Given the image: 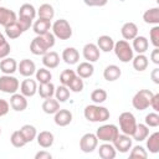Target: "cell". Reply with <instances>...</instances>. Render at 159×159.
I'll list each match as a JSON object with an SVG mask.
<instances>
[{
	"label": "cell",
	"instance_id": "cell-17",
	"mask_svg": "<svg viewBox=\"0 0 159 159\" xmlns=\"http://www.w3.org/2000/svg\"><path fill=\"white\" fill-rule=\"evenodd\" d=\"M0 71L4 75H12L17 71V62L15 58L5 57L0 61Z\"/></svg>",
	"mask_w": 159,
	"mask_h": 159
},
{
	"label": "cell",
	"instance_id": "cell-12",
	"mask_svg": "<svg viewBox=\"0 0 159 159\" xmlns=\"http://www.w3.org/2000/svg\"><path fill=\"white\" fill-rule=\"evenodd\" d=\"M10 107L16 112H22L27 108V97L21 93H12L10 97Z\"/></svg>",
	"mask_w": 159,
	"mask_h": 159
},
{
	"label": "cell",
	"instance_id": "cell-11",
	"mask_svg": "<svg viewBox=\"0 0 159 159\" xmlns=\"http://www.w3.org/2000/svg\"><path fill=\"white\" fill-rule=\"evenodd\" d=\"M82 55H83V57H84L86 61L93 63V62H96V61L99 60L101 51H99V48H98V46H97L96 43H91V42H89V43H86V45L83 46V48H82Z\"/></svg>",
	"mask_w": 159,
	"mask_h": 159
},
{
	"label": "cell",
	"instance_id": "cell-4",
	"mask_svg": "<svg viewBox=\"0 0 159 159\" xmlns=\"http://www.w3.org/2000/svg\"><path fill=\"white\" fill-rule=\"evenodd\" d=\"M119 122V129L123 134L130 135L133 134L135 127H137V119L132 112H122L118 117Z\"/></svg>",
	"mask_w": 159,
	"mask_h": 159
},
{
	"label": "cell",
	"instance_id": "cell-34",
	"mask_svg": "<svg viewBox=\"0 0 159 159\" xmlns=\"http://www.w3.org/2000/svg\"><path fill=\"white\" fill-rule=\"evenodd\" d=\"M37 16L40 19H45V20H52L55 16V9L52 5L50 4H42L40 5V7L37 9Z\"/></svg>",
	"mask_w": 159,
	"mask_h": 159
},
{
	"label": "cell",
	"instance_id": "cell-7",
	"mask_svg": "<svg viewBox=\"0 0 159 159\" xmlns=\"http://www.w3.org/2000/svg\"><path fill=\"white\" fill-rule=\"evenodd\" d=\"M118 134H119V128L116 124H103L96 132L98 140L108 142V143H112Z\"/></svg>",
	"mask_w": 159,
	"mask_h": 159
},
{
	"label": "cell",
	"instance_id": "cell-58",
	"mask_svg": "<svg viewBox=\"0 0 159 159\" xmlns=\"http://www.w3.org/2000/svg\"><path fill=\"white\" fill-rule=\"evenodd\" d=\"M0 1H1V0H0Z\"/></svg>",
	"mask_w": 159,
	"mask_h": 159
},
{
	"label": "cell",
	"instance_id": "cell-41",
	"mask_svg": "<svg viewBox=\"0 0 159 159\" xmlns=\"http://www.w3.org/2000/svg\"><path fill=\"white\" fill-rule=\"evenodd\" d=\"M68 89L75 92V93H78V92H82L83 91V87H84V83H83V78H81L80 76L76 75V77L67 84Z\"/></svg>",
	"mask_w": 159,
	"mask_h": 159
},
{
	"label": "cell",
	"instance_id": "cell-13",
	"mask_svg": "<svg viewBox=\"0 0 159 159\" xmlns=\"http://www.w3.org/2000/svg\"><path fill=\"white\" fill-rule=\"evenodd\" d=\"M17 71L24 77H31L36 72V65L32 60L24 58L20 61V63H17Z\"/></svg>",
	"mask_w": 159,
	"mask_h": 159
},
{
	"label": "cell",
	"instance_id": "cell-25",
	"mask_svg": "<svg viewBox=\"0 0 159 159\" xmlns=\"http://www.w3.org/2000/svg\"><path fill=\"white\" fill-rule=\"evenodd\" d=\"M16 20H17V16L12 10L4 7V6H0V25H2L5 27Z\"/></svg>",
	"mask_w": 159,
	"mask_h": 159
},
{
	"label": "cell",
	"instance_id": "cell-23",
	"mask_svg": "<svg viewBox=\"0 0 159 159\" xmlns=\"http://www.w3.org/2000/svg\"><path fill=\"white\" fill-rule=\"evenodd\" d=\"M37 15V10L35 9V6L32 4H22L20 6V10H19V17H22V19H26V20H31L34 21L35 17Z\"/></svg>",
	"mask_w": 159,
	"mask_h": 159
},
{
	"label": "cell",
	"instance_id": "cell-54",
	"mask_svg": "<svg viewBox=\"0 0 159 159\" xmlns=\"http://www.w3.org/2000/svg\"><path fill=\"white\" fill-rule=\"evenodd\" d=\"M150 77L155 84H159V68H154L150 73Z\"/></svg>",
	"mask_w": 159,
	"mask_h": 159
},
{
	"label": "cell",
	"instance_id": "cell-50",
	"mask_svg": "<svg viewBox=\"0 0 159 159\" xmlns=\"http://www.w3.org/2000/svg\"><path fill=\"white\" fill-rule=\"evenodd\" d=\"M16 21L19 22V25L21 26V29H22L24 32L27 31V30L32 26V21H31V20H26V19H22V17H17Z\"/></svg>",
	"mask_w": 159,
	"mask_h": 159
},
{
	"label": "cell",
	"instance_id": "cell-18",
	"mask_svg": "<svg viewBox=\"0 0 159 159\" xmlns=\"http://www.w3.org/2000/svg\"><path fill=\"white\" fill-rule=\"evenodd\" d=\"M36 139H37V144H39L41 148H45V149L52 147V144H53V142H55L53 134H52L51 132H48V130H42V132H40V133L36 135Z\"/></svg>",
	"mask_w": 159,
	"mask_h": 159
},
{
	"label": "cell",
	"instance_id": "cell-8",
	"mask_svg": "<svg viewBox=\"0 0 159 159\" xmlns=\"http://www.w3.org/2000/svg\"><path fill=\"white\" fill-rule=\"evenodd\" d=\"M20 88V82L12 75H4L0 77V91L4 93L12 94Z\"/></svg>",
	"mask_w": 159,
	"mask_h": 159
},
{
	"label": "cell",
	"instance_id": "cell-55",
	"mask_svg": "<svg viewBox=\"0 0 159 159\" xmlns=\"http://www.w3.org/2000/svg\"><path fill=\"white\" fill-rule=\"evenodd\" d=\"M4 39H5V37H4V35L0 32V41H1V40H4Z\"/></svg>",
	"mask_w": 159,
	"mask_h": 159
},
{
	"label": "cell",
	"instance_id": "cell-6",
	"mask_svg": "<svg viewBox=\"0 0 159 159\" xmlns=\"http://www.w3.org/2000/svg\"><path fill=\"white\" fill-rule=\"evenodd\" d=\"M153 92L150 89H140L132 98V106L138 111H144L150 106V99L153 97Z\"/></svg>",
	"mask_w": 159,
	"mask_h": 159
},
{
	"label": "cell",
	"instance_id": "cell-1",
	"mask_svg": "<svg viewBox=\"0 0 159 159\" xmlns=\"http://www.w3.org/2000/svg\"><path fill=\"white\" fill-rule=\"evenodd\" d=\"M55 35L51 32L37 35L30 43V51L36 56H43L47 51H50L55 46Z\"/></svg>",
	"mask_w": 159,
	"mask_h": 159
},
{
	"label": "cell",
	"instance_id": "cell-20",
	"mask_svg": "<svg viewBox=\"0 0 159 159\" xmlns=\"http://www.w3.org/2000/svg\"><path fill=\"white\" fill-rule=\"evenodd\" d=\"M120 34L124 40H133L135 36H138V26L134 22L128 21V22L123 24V26L120 29Z\"/></svg>",
	"mask_w": 159,
	"mask_h": 159
},
{
	"label": "cell",
	"instance_id": "cell-2",
	"mask_svg": "<svg viewBox=\"0 0 159 159\" xmlns=\"http://www.w3.org/2000/svg\"><path fill=\"white\" fill-rule=\"evenodd\" d=\"M83 116L88 122H106L107 119H109L111 113L106 107H102L99 104H88L84 107L83 109Z\"/></svg>",
	"mask_w": 159,
	"mask_h": 159
},
{
	"label": "cell",
	"instance_id": "cell-51",
	"mask_svg": "<svg viewBox=\"0 0 159 159\" xmlns=\"http://www.w3.org/2000/svg\"><path fill=\"white\" fill-rule=\"evenodd\" d=\"M149 107H152L154 109V112H159V93H154L153 94Z\"/></svg>",
	"mask_w": 159,
	"mask_h": 159
},
{
	"label": "cell",
	"instance_id": "cell-27",
	"mask_svg": "<svg viewBox=\"0 0 159 159\" xmlns=\"http://www.w3.org/2000/svg\"><path fill=\"white\" fill-rule=\"evenodd\" d=\"M97 46L99 48V51H103V52H109V51H113V47H114V40L108 36V35H102L97 39Z\"/></svg>",
	"mask_w": 159,
	"mask_h": 159
},
{
	"label": "cell",
	"instance_id": "cell-33",
	"mask_svg": "<svg viewBox=\"0 0 159 159\" xmlns=\"http://www.w3.org/2000/svg\"><path fill=\"white\" fill-rule=\"evenodd\" d=\"M22 34H24V31H22V29L17 21H14V22L9 24L7 26H5V35L9 39H17Z\"/></svg>",
	"mask_w": 159,
	"mask_h": 159
},
{
	"label": "cell",
	"instance_id": "cell-14",
	"mask_svg": "<svg viewBox=\"0 0 159 159\" xmlns=\"http://www.w3.org/2000/svg\"><path fill=\"white\" fill-rule=\"evenodd\" d=\"M37 92V83L35 80H31L30 77H26L20 84V93L25 97H32Z\"/></svg>",
	"mask_w": 159,
	"mask_h": 159
},
{
	"label": "cell",
	"instance_id": "cell-10",
	"mask_svg": "<svg viewBox=\"0 0 159 159\" xmlns=\"http://www.w3.org/2000/svg\"><path fill=\"white\" fill-rule=\"evenodd\" d=\"M132 143H133V139L130 138V135H127V134H123V133L118 134L116 137V139L112 142L116 150L119 152V153H128L132 148Z\"/></svg>",
	"mask_w": 159,
	"mask_h": 159
},
{
	"label": "cell",
	"instance_id": "cell-45",
	"mask_svg": "<svg viewBox=\"0 0 159 159\" xmlns=\"http://www.w3.org/2000/svg\"><path fill=\"white\" fill-rule=\"evenodd\" d=\"M144 124H147L148 127H152V128H157L159 125V114L157 112H152V113H148L145 116V119H144Z\"/></svg>",
	"mask_w": 159,
	"mask_h": 159
},
{
	"label": "cell",
	"instance_id": "cell-22",
	"mask_svg": "<svg viewBox=\"0 0 159 159\" xmlns=\"http://www.w3.org/2000/svg\"><path fill=\"white\" fill-rule=\"evenodd\" d=\"M62 60L67 65H76L80 61V52L75 47H66L62 51Z\"/></svg>",
	"mask_w": 159,
	"mask_h": 159
},
{
	"label": "cell",
	"instance_id": "cell-52",
	"mask_svg": "<svg viewBox=\"0 0 159 159\" xmlns=\"http://www.w3.org/2000/svg\"><path fill=\"white\" fill-rule=\"evenodd\" d=\"M52 154L47 150H40L35 154V159H51Z\"/></svg>",
	"mask_w": 159,
	"mask_h": 159
},
{
	"label": "cell",
	"instance_id": "cell-49",
	"mask_svg": "<svg viewBox=\"0 0 159 159\" xmlns=\"http://www.w3.org/2000/svg\"><path fill=\"white\" fill-rule=\"evenodd\" d=\"M10 111V103L5 99H1L0 98V117H4L9 113Z\"/></svg>",
	"mask_w": 159,
	"mask_h": 159
},
{
	"label": "cell",
	"instance_id": "cell-47",
	"mask_svg": "<svg viewBox=\"0 0 159 159\" xmlns=\"http://www.w3.org/2000/svg\"><path fill=\"white\" fill-rule=\"evenodd\" d=\"M10 51H11V47H10V43L4 39V40H1L0 41V60H2V58H5V57H7L9 56V53H10Z\"/></svg>",
	"mask_w": 159,
	"mask_h": 159
},
{
	"label": "cell",
	"instance_id": "cell-42",
	"mask_svg": "<svg viewBox=\"0 0 159 159\" xmlns=\"http://www.w3.org/2000/svg\"><path fill=\"white\" fill-rule=\"evenodd\" d=\"M10 142H11V144H12L15 148H22V147H25V145L27 144L26 140L24 139V137H22V134H21L20 130L12 132V134H11V137H10Z\"/></svg>",
	"mask_w": 159,
	"mask_h": 159
},
{
	"label": "cell",
	"instance_id": "cell-53",
	"mask_svg": "<svg viewBox=\"0 0 159 159\" xmlns=\"http://www.w3.org/2000/svg\"><path fill=\"white\" fill-rule=\"evenodd\" d=\"M150 60L153 61V63L159 65V48H158V47H154V50L152 51V53H150Z\"/></svg>",
	"mask_w": 159,
	"mask_h": 159
},
{
	"label": "cell",
	"instance_id": "cell-36",
	"mask_svg": "<svg viewBox=\"0 0 159 159\" xmlns=\"http://www.w3.org/2000/svg\"><path fill=\"white\" fill-rule=\"evenodd\" d=\"M147 148L153 154L159 153V132H154L147 137Z\"/></svg>",
	"mask_w": 159,
	"mask_h": 159
},
{
	"label": "cell",
	"instance_id": "cell-16",
	"mask_svg": "<svg viewBox=\"0 0 159 159\" xmlns=\"http://www.w3.org/2000/svg\"><path fill=\"white\" fill-rule=\"evenodd\" d=\"M42 63L46 68H56L60 65V56L56 51H47L42 56Z\"/></svg>",
	"mask_w": 159,
	"mask_h": 159
},
{
	"label": "cell",
	"instance_id": "cell-32",
	"mask_svg": "<svg viewBox=\"0 0 159 159\" xmlns=\"http://www.w3.org/2000/svg\"><path fill=\"white\" fill-rule=\"evenodd\" d=\"M60 109V102L56 98H46L42 103V111L46 114H55Z\"/></svg>",
	"mask_w": 159,
	"mask_h": 159
},
{
	"label": "cell",
	"instance_id": "cell-57",
	"mask_svg": "<svg viewBox=\"0 0 159 159\" xmlns=\"http://www.w3.org/2000/svg\"><path fill=\"white\" fill-rule=\"evenodd\" d=\"M119 1H125V0H119Z\"/></svg>",
	"mask_w": 159,
	"mask_h": 159
},
{
	"label": "cell",
	"instance_id": "cell-37",
	"mask_svg": "<svg viewBox=\"0 0 159 159\" xmlns=\"http://www.w3.org/2000/svg\"><path fill=\"white\" fill-rule=\"evenodd\" d=\"M37 92H39L41 98H43V99L50 98V97H52L55 94V86L51 82L40 83V87H37Z\"/></svg>",
	"mask_w": 159,
	"mask_h": 159
},
{
	"label": "cell",
	"instance_id": "cell-9",
	"mask_svg": "<svg viewBox=\"0 0 159 159\" xmlns=\"http://www.w3.org/2000/svg\"><path fill=\"white\" fill-rule=\"evenodd\" d=\"M98 147V138L93 133H86L80 139V149L83 153H92Z\"/></svg>",
	"mask_w": 159,
	"mask_h": 159
},
{
	"label": "cell",
	"instance_id": "cell-3",
	"mask_svg": "<svg viewBox=\"0 0 159 159\" xmlns=\"http://www.w3.org/2000/svg\"><path fill=\"white\" fill-rule=\"evenodd\" d=\"M113 51H114L117 58L123 63L132 61V58L134 56V51L127 40H119V41L114 42Z\"/></svg>",
	"mask_w": 159,
	"mask_h": 159
},
{
	"label": "cell",
	"instance_id": "cell-15",
	"mask_svg": "<svg viewBox=\"0 0 159 159\" xmlns=\"http://www.w3.org/2000/svg\"><path fill=\"white\" fill-rule=\"evenodd\" d=\"M53 120H55L56 125H58V127H66V125H68L72 122V113L68 109H61L60 108L55 113Z\"/></svg>",
	"mask_w": 159,
	"mask_h": 159
},
{
	"label": "cell",
	"instance_id": "cell-29",
	"mask_svg": "<svg viewBox=\"0 0 159 159\" xmlns=\"http://www.w3.org/2000/svg\"><path fill=\"white\" fill-rule=\"evenodd\" d=\"M76 70H77V71H76L77 76H80L81 78H89V77L93 75V72H94L93 65H92L91 62H88V61L81 62V63L77 66Z\"/></svg>",
	"mask_w": 159,
	"mask_h": 159
},
{
	"label": "cell",
	"instance_id": "cell-31",
	"mask_svg": "<svg viewBox=\"0 0 159 159\" xmlns=\"http://www.w3.org/2000/svg\"><path fill=\"white\" fill-rule=\"evenodd\" d=\"M149 135V127L147 124H143V123H137V127L132 134V138L137 142H143L147 139V137Z\"/></svg>",
	"mask_w": 159,
	"mask_h": 159
},
{
	"label": "cell",
	"instance_id": "cell-26",
	"mask_svg": "<svg viewBox=\"0 0 159 159\" xmlns=\"http://www.w3.org/2000/svg\"><path fill=\"white\" fill-rule=\"evenodd\" d=\"M148 47H149V41L145 36H135L133 39V43H132L133 51L138 53H145L148 51Z\"/></svg>",
	"mask_w": 159,
	"mask_h": 159
},
{
	"label": "cell",
	"instance_id": "cell-19",
	"mask_svg": "<svg viewBox=\"0 0 159 159\" xmlns=\"http://www.w3.org/2000/svg\"><path fill=\"white\" fill-rule=\"evenodd\" d=\"M98 155L102 159H113L117 155V150H116V148H114V145L112 143L104 142L98 148Z\"/></svg>",
	"mask_w": 159,
	"mask_h": 159
},
{
	"label": "cell",
	"instance_id": "cell-56",
	"mask_svg": "<svg viewBox=\"0 0 159 159\" xmlns=\"http://www.w3.org/2000/svg\"><path fill=\"white\" fill-rule=\"evenodd\" d=\"M0 135H1V127H0Z\"/></svg>",
	"mask_w": 159,
	"mask_h": 159
},
{
	"label": "cell",
	"instance_id": "cell-24",
	"mask_svg": "<svg viewBox=\"0 0 159 159\" xmlns=\"http://www.w3.org/2000/svg\"><path fill=\"white\" fill-rule=\"evenodd\" d=\"M51 26H52L51 20H45V19H40V17H39V19L34 22L32 29H34V32H35L36 35H43V34L50 32Z\"/></svg>",
	"mask_w": 159,
	"mask_h": 159
},
{
	"label": "cell",
	"instance_id": "cell-43",
	"mask_svg": "<svg viewBox=\"0 0 159 159\" xmlns=\"http://www.w3.org/2000/svg\"><path fill=\"white\" fill-rule=\"evenodd\" d=\"M129 157L130 158H138V159H145V158H148V152L142 145H134V147L132 145Z\"/></svg>",
	"mask_w": 159,
	"mask_h": 159
},
{
	"label": "cell",
	"instance_id": "cell-30",
	"mask_svg": "<svg viewBox=\"0 0 159 159\" xmlns=\"http://www.w3.org/2000/svg\"><path fill=\"white\" fill-rule=\"evenodd\" d=\"M143 20L145 24L159 25V7H152L144 11Z\"/></svg>",
	"mask_w": 159,
	"mask_h": 159
},
{
	"label": "cell",
	"instance_id": "cell-44",
	"mask_svg": "<svg viewBox=\"0 0 159 159\" xmlns=\"http://www.w3.org/2000/svg\"><path fill=\"white\" fill-rule=\"evenodd\" d=\"M76 72L73 70H63L60 75V82L63 84V86H67L75 77H76Z\"/></svg>",
	"mask_w": 159,
	"mask_h": 159
},
{
	"label": "cell",
	"instance_id": "cell-40",
	"mask_svg": "<svg viewBox=\"0 0 159 159\" xmlns=\"http://www.w3.org/2000/svg\"><path fill=\"white\" fill-rule=\"evenodd\" d=\"M107 97H108L107 92L104 89H102V88H97V89L92 91V93H91V99L96 104H101V103L106 102Z\"/></svg>",
	"mask_w": 159,
	"mask_h": 159
},
{
	"label": "cell",
	"instance_id": "cell-46",
	"mask_svg": "<svg viewBox=\"0 0 159 159\" xmlns=\"http://www.w3.org/2000/svg\"><path fill=\"white\" fill-rule=\"evenodd\" d=\"M149 37L152 45L154 47H159V25H154V27H152L149 32Z\"/></svg>",
	"mask_w": 159,
	"mask_h": 159
},
{
	"label": "cell",
	"instance_id": "cell-28",
	"mask_svg": "<svg viewBox=\"0 0 159 159\" xmlns=\"http://www.w3.org/2000/svg\"><path fill=\"white\" fill-rule=\"evenodd\" d=\"M132 65H133V68L135 71H144L148 68V65H149V60L148 57L144 55V53H138L137 56H133L132 58Z\"/></svg>",
	"mask_w": 159,
	"mask_h": 159
},
{
	"label": "cell",
	"instance_id": "cell-39",
	"mask_svg": "<svg viewBox=\"0 0 159 159\" xmlns=\"http://www.w3.org/2000/svg\"><path fill=\"white\" fill-rule=\"evenodd\" d=\"M35 76H36L37 82H40V83L51 82V80H52V73H51V72H50V71H48L46 67L40 68V70H36Z\"/></svg>",
	"mask_w": 159,
	"mask_h": 159
},
{
	"label": "cell",
	"instance_id": "cell-35",
	"mask_svg": "<svg viewBox=\"0 0 159 159\" xmlns=\"http://www.w3.org/2000/svg\"><path fill=\"white\" fill-rule=\"evenodd\" d=\"M19 130L21 132V134H22L24 139L26 140V143H31L37 135L36 128L34 125H31V124H24Z\"/></svg>",
	"mask_w": 159,
	"mask_h": 159
},
{
	"label": "cell",
	"instance_id": "cell-21",
	"mask_svg": "<svg viewBox=\"0 0 159 159\" xmlns=\"http://www.w3.org/2000/svg\"><path fill=\"white\" fill-rule=\"evenodd\" d=\"M122 76V70L117 65H108L103 71V77L108 82H114Z\"/></svg>",
	"mask_w": 159,
	"mask_h": 159
},
{
	"label": "cell",
	"instance_id": "cell-38",
	"mask_svg": "<svg viewBox=\"0 0 159 159\" xmlns=\"http://www.w3.org/2000/svg\"><path fill=\"white\" fill-rule=\"evenodd\" d=\"M53 96L56 97V99H57L60 103H63V102H66V101L70 98V89H68L67 86L61 84V86H58L57 88H55V94H53Z\"/></svg>",
	"mask_w": 159,
	"mask_h": 159
},
{
	"label": "cell",
	"instance_id": "cell-5",
	"mask_svg": "<svg viewBox=\"0 0 159 159\" xmlns=\"http://www.w3.org/2000/svg\"><path fill=\"white\" fill-rule=\"evenodd\" d=\"M52 34L55 35V37L60 39V40H68L72 36V27L70 25V22L65 19H58L56 20L52 26Z\"/></svg>",
	"mask_w": 159,
	"mask_h": 159
},
{
	"label": "cell",
	"instance_id": "cell-48",
	"mask_svg": "<svg viewBox=\"0 0 159 159\" xmlns=\"http://www.w3.org/2000/svg\"><path fill=\"white\" fill-rule=\"evenodd\" d=\"M83 2H84L87 6H91V7H94V6L102 7V6L107 5L108 0H83Z\"/></svg>",
	"mask_w": 159,
	"mask_h": 159
}]
</instances>
